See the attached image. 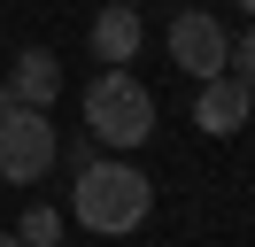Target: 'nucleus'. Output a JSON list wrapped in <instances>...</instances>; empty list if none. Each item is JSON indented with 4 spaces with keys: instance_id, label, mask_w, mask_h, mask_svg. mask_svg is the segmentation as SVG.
I'll return each instance as SVG.
<instances>
[{
    "instance_id": "obj_11",
    "label": "nucleus",
    "mask_w": 255,
    "mask_h": 247,
    "mask_svg": "<svg viewBox=\"0 0 255 247\" xmlns=\"http://www.w3.org/2000/svg\"><path fill=\"white\" fill-rule=\"evenodd\" d=\"M0 247H23V232H0Z\"/></svg>"
},
{
    "instance_id": "obj_8",
    "label": "nucleus",
    "mask_w": 255,
    "mask_h": 247,
    "mask_svg": "<svg viewBox=\"0 0 255 247\" xmlns=\"http://www.w3.org/2000/svg\"><path fill=\"white\" fill-rule=\"evenodd\" d=\"M23 247H54V240H62V216H54V209H23Z\"/></svg>"
},
{
    "instance_id": "obj_9",
    "label": "nucleus",
    "mask_w": 255,
    "mask_h": 247,
    "mask_svg": "<svg viewBox=\"0 0 255 247\" xmlns=\"http://www.w3.org/2000/svg\"><path fill=\"white\" fill-rule=\"evenodd\" d=\"M232 70H240V77H248V85H255V23H248V39L232 46Z\"/></svg>"
},
{
    "instance_id": "obj_10",
    "label": "nucleus",
    "mask_w": 255,
    "mask_h": 247,
    "mask_svg": "<svg viewBox=\"0 0 255 247\" xmlns=\"http://www.w3.org/2000/svg\"><path fill=\"white\" fill-rule=\"evenodd\" d=\"M8 108H16V85H8V77H0V116H8Z\"/></svg>"
},
{
    "instance_id": "obj_1",
    "label": "nucleus",
    "mask_w": 255,
    "mask_h": 247,
    "mask_svg": "<svg viewBox=\"0 0 255 247\" xmlns=\"http://www.w3.org/2000/svg\"><path fill=\"white\" fill-rule=\"evenodd\" d=\"M147 209H155V185H147L139 162H124V154H109V162H85L78 170V193H70V216H78L85 232H101V240H124V232L147 224Z\"/></svg>"
},
{
    "instance_id": "obj_2",
    "label": "nucleus",
    "mask_w": 255,
    "mask_h": 247,
    "mask_svg": "<svg viewBox=\"0 0 255 247\" xmlns=\"http://www.w3.org/2000/svg\"><path fill=\"white\" fill-rule=\"evenodd\" d=\"M85 131H93V147L131 154L139 139H155V93H147L124 62H116V70H101L93 85H85Z\"/></svg>"
},
{
    "instance_id": "obj_7",
    "label": "nucleus",
    "mask_w": 255,
    "mask_h": 247,
    "mask_svg": "<svg viewBox=\"0 0 255 247\" xmlns=\"http://www.w3.org/2000/svg\"><path fill=\"white\" fill-rule=\"evenodd\" d=\"M8 85H16V101H23V108H54L62 70H54V54H47V46H23V54H16V70H8Z\"/></svg>"
},
{
    "instance_id": "obj_3",
    "label": "nucleus",
    "mask_w": 255,
    "mask_h": 247,
    "mask_svg": "<svg viewBox=\"0 0 255 247\" xmlns=\"http://www.w3.org/2000/svg\"><path fill=\"white\" fill-rule=\"evenodd\" d=\"M62 162V139H54L47 108H8L0 116V185H39L47 170Z\"/></svg>"
},
{
    "instance_id": "obj_12",
    "label": "nucleus",
    "mask_w": 255,
    "mask_h": 247,
    "mask_svg": "<svg viewBox=\"0 0 255 247\" xmlns=\"http://www.w3.org/2000/svg\"><path fill=\"white\" fill-rule=\"evenodd\" d=\"M240 8H248V15H255V0H240Z\"/></svg>"
},
{
    "instance_id": "obj_5",
    "label": "nucleus",
    "mask_w": 255,
    "mask_h": 247,
    "mask_svg": "<svg viewBox=\"0 0 255 247\" xmlns=\"http://www.w3.org/2000/svg\"><path fill=\"white\" fill-rule=\"evenodd\" d=\"M248 108H255V85H248L240 70L201 77V93H193V124H201L209 139H232V131H248Z\"/></svg>"
},
{
    "instance_id": "obj_6",
    "label": "nucleus",
    "mask_w": 255,
    "mask_h": 247,
    "mask_svg": "<svg viewBox=\"0 0 255 247\" xmlns=\"http://www.w3.org/2000/svg\"><path fill=\"white\" fill-rule=\"evenodd\" d=\"M139 46H147V23H139V8H131V0H109V8L93 15V54H101V70L131 62Z\"/></svg>"
},
{
    "instance_id": "obj_4",
    "label": "nucleus",
    "mask_w": 255,
    "mask_h": 247,
    "mask_svg": "<svg viewBox=\"0 0 255 247\" xmlns=\"http://www.w3.org/2000/svg\"><path fill=\"white\" fill-rule=\"evenodd\" d=\"M170 62H178V70H193V77H217V70H232V31H224L209 8L170 15Z\"/></svg>"
}]
</instances>
